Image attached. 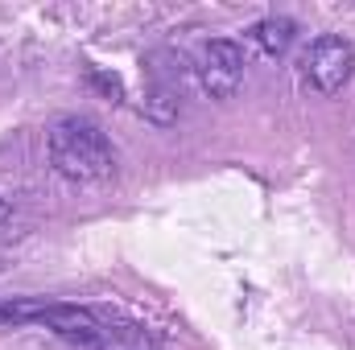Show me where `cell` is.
<instances>
[{"label":"cell","mask_w":355,"mask_h":350,"mask_svg":"<svg viewBox=\"0 0 355 350\" xmlns=\"http://www.w3.org/2000/svg\"><path fill=\"white\" fill-rule=\"evenodd\" d=\"M46 153H50V165L67 181L87 185V181H103L116 174L112 140L103 136V128L95 120H83V116H62L46 136Z\"/></svg>","instance_id":"cell-1"},{"label":"cell","mask_w":355,"mask_h":350,"mask_svg":"<svg viewBox=\"0 0 355 350\" xmlns=\"http://www.w3.org/2000/svg\"><path fill=\"white\" fill-rule=\"evenodd\" d=\"M355 75V46L343 33H322L302 54V79L318 95H339Z\"/></svg>","instance_id":"cell-2"},{"label":"cell","mask_w":355,"mask_h":350,"mask_svg":"<svg viewBox=\"0 0 355 350\" xmlns=\"http://www.w3.org/2000/svg\"><path fill=\"white\" fill-rule=\"evenodd\" d=\"M194 71L211 99H232L244 83V50L232 37H211V42H202Z\"/></svg>","instance_id":"cell-3"},{"label":"cell","mask_w":355,"mask_h":350,"mask_svg":"<svg viewBox=\"0 0 355 350\" xmlns=\"http://www.w3.org/2000/svg\"><path fill=\"white\" fill-rule=\"evenodd\" d=\"M293 37H297V25H293L289 17H265V21H257V25L248 29V42H252L265 58H281V54H289Z\"/></svg>","instance_id":"cell-4"},{"label":"cell","mask_w":355,"mask_h":350,"mask_svg":"<svg viewBox=\"0 0 355 350\" xmlns=\"http://www.w3.org/2000/svg\"><path fill=\"white\" fill-rule=\"evenodd\" d=\"M8 214H12V206H8V202L0 198V223H8Z\"/></svg>","instance_id":"cell-5"}]
</instances>
